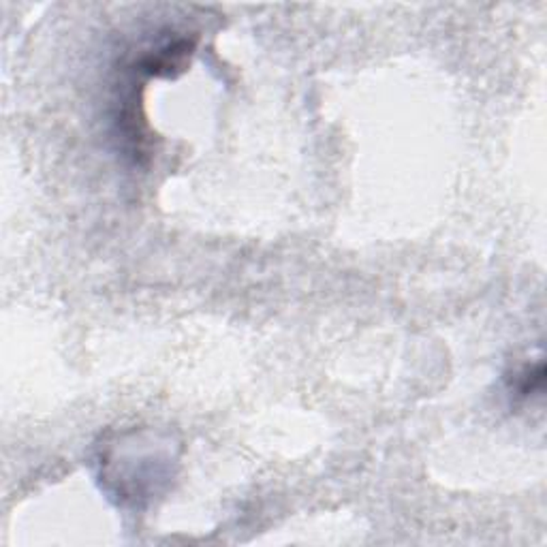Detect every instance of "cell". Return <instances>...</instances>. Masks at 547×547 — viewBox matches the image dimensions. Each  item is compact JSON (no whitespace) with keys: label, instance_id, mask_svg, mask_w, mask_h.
Masks as SVG:
<instances>
[{"label":"cell","instance_id":"1","mask_svg":"<svg viewBox=\"0 0 547 547\" xmlns=\"http://www.w3.org/2000/svg\"><path fill=\"white\" fill-rule=\"evenodd\" d=\"M193 48L195 43L188 39H178V41L156 49L154 54H148L139 65V69L154 77H176L187 69Z\"/></svg>","mask_w":547,"mask_h":547},{"label":"cell","instance_id":"2","mask_svg":"<svg viewBox=\"0 0 547 547\" xmlns=\"http://www.w3.org/2000/svg\"><path fill=\"white\" fill-rule=\"evenodd\" d=\"M543 378H545V368L543 364H537L534 368H526L520 377L516 378V389L517 395L526 398V395L539 392L543 387Z\"/></svg>","mask_w":547,"mask_h":547}]
</instances>
